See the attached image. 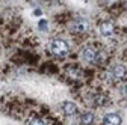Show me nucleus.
I'll use <instances>...</instances> for the list:
<instances>
[{
    "instance_id": "1",
    "label": "nucleus",
    "mask_w": 127,
    "mask_h": 125,
    "mask_svg": "<svg viewBox=\"0 0 127 125\" xmlns=\"http://www.w3.org/2000/svg\"><path fill=\"white\" fill-rule=\"evenodd\" d=\"M49 50L52 51V54H55L56 57H64L70 53V45L65 39H59V38H55L50 41V45H49Z\"/></svg>"
},
{
    "instance_id": "2",
    "label": "nucleus",
    "mask_w": 127,
    "mask_h": 125,
    "mask_svg": "<svg viewBox=\"0 0 127 125\" xmlns=\"http://www.w3.org/2000/svg\"><path fill=\"white\" fill-rule=\"evenodd\" d=\"M98 54H100V50L95 45L89 44V45H86V47L82 48L80 57H82V60L85 62V63L94 65V63H97V60H98Z\"/></svg>"
},
{
    "instance_id": "3",
    "label": "nucleus",
    "mask_w": 127,
    "mask_h": 125,
    "mask_svg": "<svg viewBox=\"0 0 127 125\" xmlns=\"http://www.w3.org/2000/svg\"><path fill=\"white\" fill-rule=\"evenodd\" d=\"M70 30L76 33H85L89 30V21L83 17H77L76 20L70 23Z\"/></svg>"
},
{
    "instance_id": "4",
    "label": "nucleus",
    "mask_w": 127,
    "mask_h": 125,
    "mask_svg": "<svg viewBox=\"0 0 127 125\" xmlns=\"http://www.w3.org/2000/svg\"><path fill=\"white\" fill-rule=\"evenodd\" d=\"M109 75H110V79L114 82H121L127 77V68L124 65H121V63H117V65H114L110 68Z\"/></svg>"
},
{
    "instance_id": "5",
    "label": "nucleus",
    "mask_w": 127,
    "mask_h": 125,
    "mask_svg": "<svg viewBox=\"0 0 127 125\" xmlns=\"http://www.w3.org/2000/svg\"><path fill=\"white\" fill-rule=\"evenodd\" d=\"M100 35L104 36V38H110V36H114L115 32H117V26L114 21H110V20H106V21H101L100 23Z\"/></svg>"
},
{
    "instance_id": "6",
    "label": "nucleus",
    "mask_w": 127,
    "mask_h": 125,
    "mask_svg": "<svg viewBox=\"0 0 127 125\" xmlns=\"http://www.w3.org/2000/svg\"><path fill=\"white\" fill-rule=\"evenodd\" d=\"M83 74H85V71H83L80 66H77V65H70V66L67 68V75L70 77V79L82 80V79H83Z\"/></svg>"
},
{
    "instance_id": "7",
    "label": "nucleus",
    "mask_w": 127,
    "mask_h": 125,
    "mask_svg": "<svg viewBox=\"0 0 127 125\" xmlns=\"http://www.w3.org/2000/svg\"><path fill=\"white\" fill-rule=\"evenodd\" d=\"M103 125H121V116L117 113H107L103 118Z\"/></svg>"
},
{
    "instance_id": "8",
    "label": "nucleus",
    "mask_w": 127,
    "mask_h": 125,
    "mask_svg": "<svg viewBox=\"0 0 127 125\" xmlns=\"http://www.w3.org/2000/svg\"><path fill=\"white\" fill-rule=\"evenodd\" d=\"M62 112L65 115H68V116H73V115L77 113V105L74 103H71V101H65L62 104Z\"/></svg>"
},
{
    "instance_id": "9",
    "label": "nucleus",
    "mask_w": 127,
    "mask_h": 125,
    "mask_svg": "<svg viewBox=\"0 0 127 125\" xmlns=\"http://www.w3.org/2000/svg\"><path fill=\"white\" fill-rule=\"evenodd\" d=\"M106 97H104V93H94V95L91 97V104L92 105H103L106 104Z\"/></svg>"
},
{
    "instance_id": "10",
    "label": "nucleus",
    "mask_w": 127,
    "mask_h": 125,
    "mask_svg": "<svg viewBox=\"0 0 127 125\" xmlns=\"http://www.w3.org/2000/svg\"><path fill=\"white\" fill-rule=\"evenodd\" d=\"M92 121H94V113L92 112H83L79 116V122L83 124V125H89V124H92Z\"/></svg>"
},
{
    "instance_id": "11",
    "label": "nucleus",
    "mask_w": 127,
    "mask_h": 125,
    "mask_svg": "<svg viewBox=\"0 0 127 125\" xmlns=\"http://www.w3.org/2000/svg\"><path fill=\"white\" fill-rule=\"evenodd\" d=\"M27 125H45V121L42 118H38V116H32L27 121Z\"/></svg>"
},
{
    "instance_id": "12",
    "label": "nucleus",
    "mask_w": 127,
    "mask_h": 125,
    "mask_svg": "<svg viewBox=\"0 0 127 125\" xmlns=\"http://www.w3.org/2000/svg\"><path fill=\"white\" fill-rule=\"evenodd\" d=\"M120 92H121V95H123L124 98H127V84L121 86V87H120Z\"/></svg>"
},
{
    "instance_id": "13",
    "label": "nucleus",
    "mask_w": 127,
    "mask_h": 125,
    "mask_svg": "<svg viewBox=\"0 0 127 125\" xmlns=\"http://www.w3.org/2000/svg\"><path fill=\"white\" fill-rule=\"evenodd\" d=\"M47 24H49V23H47L45 20H41L39 21V29L41 30H47Z\"/></svg>"
}]
</instances>
